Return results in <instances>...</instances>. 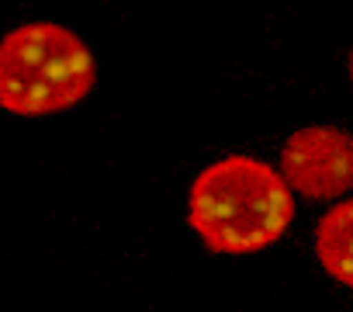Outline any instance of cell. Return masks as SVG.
Here are the masks:
<instances>
[{
	"mask_svg": "<svg viewBox=\"0 0 353 312\" xmlns=\"http://www.w3.org/2000/svg\"><path fill=\"white\" fill-rule=\"evenodd\" d=\"M350 77H353V56H350Z\"/></svg>",
	"mask_w": 353,
	"mask_h": 312,
	"instance_id": "5b68a950",
	"label": "cell"
},
{
	"mask_svg": "<svg viewBox=\"0 0 353 312\" xmlns=\"http://www.w3.org/2000/svg\"><path fill=\"white\" fill-rule=\"evenodd\" d=\"M97 80L87 42L56 25L32 21L0 39V108L21 118H46L80 104Z\"/></svg>",
	"mask_w": 353,
	"mask_h": 312,
	"instance_id": "7a4b0ae2",
	"label": "cell"
},
{
	"mask_svg": "<svg viewBox=\"0 0 353 312\" xmlns=\"http://www.w3.org/2000/svg\"><path fill=\"white\" fill-rule=\"evenodd\" d=\"M294 219V195L277 167L256 156H225L205 167L188 195V222L215 253H260Z\"/></svg>",
	"mask_w": 353,
	"mask_h": 312,
	"instance_id": "6da1fadb",
	"label": "cell"
},
{
	"mask_svg": "<svg viewBox=\"0 0 353 312\" xmlns=\"http://www.w3.org/2000/svg\"><path fill=\"white\" fill-rule=\"evenodd\" d=\"M281 181L308 202H336L353 188V135L336 125H305L281 146Z\"/></svg>",
	"mask_w": 353,
	"mask_h": 312,
	"instance_id": "3957f363",
	"label": "cell"
},
{
	"mask_svg": "<svg viewBox=\"0 0 353 312\" xmlns=\"http://www.w3.org/2000/svg\"><path fill=\"white\" fill-rule=\"evenodd\" d=\"M315 253L322 271L353 288V198L350 202H336L315 229Z\"/></svg>",
	"mask_w": 353,
	"mask_h": 312,
	"instance_id": "277c9868",
	"label": "cell"
}]
</instances>
